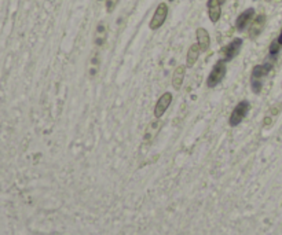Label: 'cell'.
Instances as JSON below:
<instances>
[{"mask_svg":"<svg viewBox=\"0 0 282 235\" xmlns=\"http://www.w3.org/2000/svg\"><path fill=\"white\" fill-rule=\"evenodd\" d=\"M279 49H281V44L278 43V40H274V41L271 43V45H270V54L275 57V55L278 54Z\"/></svg>","mask_w":282,"mask_h":235,"instance_id":"cell-14","label":"cell"},{"mask_svg":"<svg viewBox=\"0 0 282 235\" xmlns=\"http://www.w3.org/2000/svg\"><path fill=\"white\" fill-rule=\"evenodd\" d=\"M195 36H197V44H198L201 53H207L211 45V36H209L208 30L205 28H198L195 30Z\"/></svg>","mask_w":282,"mask_h":235,"instance_id":"cell-9","label":"cell"},{"mask_svg":"<svg viewBox=\"0 0 282 235\" xmlns=\"http://www.w3.org/2000/svg\"><path fill=\"white\" fill-rule=\"evenodd\" d=\"M253 18H255V9L253 7H249L245 11H243L237 17V20H235V29H237V32L247 30V28H249V25L252 24Z\"/></svg>","mask_w":282,"mask_h":235,"instance_id":"cell-5","label":"cell"},{"mask_svg":"<svg viewBox=\"0 0 282 235\" xmlns=\"http://www.w3.org/2000/svg\"><path fill=\"white\" fill-rule=\"evenodd\" d=\"M99 2H102V0H99Z\"/></svg>","mask_w":282,"mask_h":235,"instance_id":"cell-18","label":"cell"},{"mask_svg":"<svg viewBox=\"0 0 282 235\" xmlns=\"http://www.w3.org/2000/svg\"><path fill=\"white\" fill-rule=\"evenodd\" d=\"M167 17H168V6H167V3H160L156 11H154V14H153V18L149 22V28L151 30L160 29L166 22Z\"/></svg>","mask_w":282,"mask_h":235,"instance_id":"cell-3","label":"cell"},{"mask_svg":"<svg viewBox=\"0 0 282 235\" xmlns=\"http://www.w3.org/2000/svg\"><path fill=\"white\" fill-rule=\"evenodd\" d=\"M264 24H266V15L260 14L258 17H255L252 24L249 25V37L251 39H256L259 34L263 32Z\"/></svg>","mask_w":282,"mask_h":235,"instance_id":"cell-7","label":"cell"},{"mask_svg":"<svg viewBox=\"0 0 282 235\" xmlns=\"http://www.w3.org/2000/svg\"><path fill=\"white\" fill-rule=\"evenodd\" d=\"M207 10H208V17L211 22L216 24L220 20V15H222V5L218 0H208Z\"/></svg>","mask_w":282,"mask_h":235,"instance_id":"cell-8","label":"cell"},{"mask_svg":"<svg viewBox=\"0 0 282 235\" xmlns=\"http://www.w3.org/2000/svg\"><path fill=\"white\" fill-rule=\"evenodd\" d=\"M226 61L224 59H219L216 64L214 65V68L211 70L208 78H207V87L208 88H215L219 83H222V80L226 76V72H227V66H226Z\"/></svg>","mask_w":282,"mask_h":235,"instance_id":"cell-1","label":"cell"},{"mask_svg":"<svg viewBox=\"0 0 282 235\" xmlns=\"http://www.w3.org/2000/svg\"><path fill=\"white\" fill-rule=\"evenodd\" d=\"M172 102V93L171 92H164L161 95L158 101H157L156 106H154V117L161 118L164 116V113L168 110V108L171 106Z\"/></svg>","mask_w":282,"mask_h":235,"instance_id":"cell-6","label":"cell"},{"mask_svg":"<svg viewBox=\"0 0 282 235\" xmlns=\"http://www.w3.org/2000/svg\"><path fill=\"white\" fill-rule=\"evenodd\" d=\"M278 43L282 45V28H281V32H279V36H278Z\"/></svg>","mask_w":282,"mask_h":235,"instance_id":"cell-15","label":"cell"},{"mask_svg":"<svg viewBox=\"0 0 282 235\" xmlns=\"http://www.w3.org/2000/svg\"><path fill=\"white\" fill-rule=\"evenodd\" d=\"M272 65L271 64H264V65H256L255 68L252 69V76L251 78H258V80H262L266 74L270 72Z\"/></svg>","mask_w":282,"mask_h":235,"instance_id":"cell-12","label":"cell"},{"mask_svg":"<svg viewBox=\"0 0 282 235\" xmlns=\"http://www.w3.org/2000/svg\"><path fill=\"white\" fill-rule=\"evenodd\" d=\"M168 2H175V0H168Z\"/></svg>","mask_w":282,"mask_h":235,"instance_id":"cell-17","label":"cell"},{"mask_svg":"<svg viewBox=\"0 0 282 235\" xmlns=\"http://www.w3.org/2000/svg\"><path fill=\"white\" fill-rule=\"evenodd\" d=\"M251 85H252V89L255 93H259L262 91L263 83L262 80H258V78H251Z\"/></svg>","mask_w":282,"mask_h":235,"instance_id":"cell-13","label":"cell"},{"mask_svg":"<svg viewBox=\"0 0 282 235\" xmlns=\"http://www.w3.org/2000/svg\"><path fill=\"white\" fill-rule=\"evenodd\" d=\"M241 47H243V39L235 37L233 41H230L229 44L223 49V51H222V59H224L226 62L233 61V59L239 54Z\"/></svg>","mask_w":282,"mask_h":235,"instance_id":"cell-4","label":"cell"},{"mask_svg":"<svg viewBox=\"0 0 282 235\" xmlns=\"http://www.w3.org/2000/svg\"><path fill=\"white\" fill-rule=\"evenodd\" d=\"M218 2H219L220 5H223V3H224V2H226V0H218Z\"/></svg>","mask_w":282,"mask_h":235,"instance_id":"cell-16","label":"cell"},{"mask_svg":"<svg viewBox=\"0 0 282 235\" xmlns=\"http://www.w3.org/2000/svg\"><path fill=\"white\" fill-rule=\"evenodd\" d=\"M186 77V66L185 65H179L176 66L174 73H172V87L175 91H180L182 85H183V81H185Z\"/></svg>","mask_w":282,"mask_h":235,"instance_id":"cell-10","label":"cell"},{"mask_svg":"<svg viewBox=\"0 0 282 235\" xmlns=\"http://www.w3.org/2000/svg\"><path fill=\"white\" fill-rule=\"evenodd\" d=\"M199 53H201V50H199L197 43L190 45L189 50H187V55H186V65H187V68H193L197 64V61L199 58Z\"/></svg>","mask_w":282,"mask_h":235,"instance_id":"cell-11","label":"cell"},{"mask_svg":"<svg viewBox=\"0 0 282 235\" xmlns=\"http://www.w3.org/2000/svg\"><path fill=\"white\" fill-rule=\"evenodd\" d=\"M251 110V103L248 101H241V102L233 109V112L230 114L229 125L230 127H237L243 123L244 118L247 117V114Z\"/></svg>","mask_w":282,"mask_h":235,"instance_id":"cell-2","label":"cell"}]
</instances>
